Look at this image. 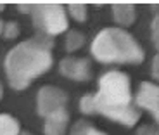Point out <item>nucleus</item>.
Masks as SVG:
<instances>
[{
	"label": "nucleus",
	"mask_w": 159,
	"mask_h": 135,
	"mask_svg": "<svg viewBox=\"0 0 159 135\" xmlns=\"http://www.w3.org/2000/svg\"><path fill=\"white\" fill-rule=\"evenodd\" d=\"M80 111L83 114H104L106 118L126 127L137 125L140 113L131 104V88L128 75L109 71L100 76L99 90L80 99Z\"/></svg>",
	"instance_id": "nucleus-1"
},
{
	"label": "nucleus",
	"mask_w": 159,
	"mask_h": 135,
	"mask_svg": "<svg viewBox=\"0 0 159 135\" xmlns=\"http://www.w3.org/2000/svg\"><path fill=\"white\" fill-rule=\"evenodd\" d=\"M52 66V38L38 35L16 45L5 57V73L9 83L16 90H23L35 78L43 75Z\"/></svg>",
	"instance_id": "nucleus-2"
},
{
	"label": "nucleus",
	"mask_w": 159,
	"mask_h": 135,
	"mask_svg": "<svg viewBox=\"0 0 159 135\" xmlns=\"http://www.w3.org/2000/svg\"><path fill=\"white\" fill-rule=\"evenodd\" d=\"M92 54L104 64H139L143 61V50L137 40L121 28H106L92 42Z\"/></svg>",
	"instance_id": "nucleus-3"
},
{
	"label": "nucleus",
	"mask_w": 159,
	"mask_h": 135,
	"mask_svg": "<svg viewBox=\"0 0 159 135\" xmlns=\"http://www.w3.org/2000/svg\"><path fill=\"white\" fill-rule=\"evenodd\" d=\"M30 14L33 16L36 30H40V35L54 36L68 30V16L62 5H30Z\"/></svg>",
	"instance_id": "nucleus-4"
},
{
	"label": "nucleus",
	"mask_w": 159,
	"mask_h": 135,
	"mask_svg": "<svg viewBox=\"0 0 159 135\" xmlns=\"http://www.w3.org/2000/svg\"><path fill=\"white\" fill-rule=\"evenodd\" d=\"M66 102H68V95H66L64 90H61L57 87H50V85L42 87L38 92V99H36L38 114L47 118L54 113L66 109Z\"/></svg>",
	"instance_id": "nucleus-5"
},
{
	"label": "nucleus",
	"mask_w": 159,
	"mask_h": 135,
	"mask_svg": "<svg viewBox=\"0 0 159 135\" xmlns=\"http://www.w3.org/2000/svg\"><path fill=\"white\" fill-rule=\"evenodd\" d=\"M59 71L62 76L75 81H87L92 76V66L88 59L78 57H64L59 64Z\"/></svg>",
	"instance_id": "nucleus-6"
},
{
	"label": "nucleus",
	"mask_w": 159,
	"mask_h": 135,
	"mask_svg": "<svg viewBox=\"0 0 159 135\" xmlns=\"http://www.w3.org/2000/svg\"><path fill=\"white\" fill-rule=\"evenodd\" d=\"M135 102L142 109H147V111L154 113L159 106V85H154L151 81H143L140 85L139 92H137Z\"/></svg>",
	"instance_id": "nucleus-7"
},
{
	"label": "nucleus",
	"mask_w": 159,
	"mask_h": 135,
	"mask_svg": "<svg viewBox=\"0 0 159 135\" xmlns=\"http://www.w3.org/2000/svg\"><path fill=\"white\" fill-rule=\"evenodd\" d=\"M68 123H69V114L66 109H62V111H57L45 118L43 132L45 135H64Z\"/></svg>",
	"instance_id": "nucleus-8"
},
{
	"label": "nucleus",
	"mask_w": 159,
	"mask_h": 135,
	"mask_svg": "<svg viewBox=\"0 0 159 135\" xmlns=\"http://www.w3.org/2000/svg\"><path fill=\"white\" fill-rule=\"evenodd\" d=\"M112 16L121 26H131L135 21V7L130 4H116L112 5Z\"/></svg>",
	"instance_id": "nucleus-9"
},
{
	"label": "nucleus",
	"mask_w": 159,
	"mask_h": 135,
	"mask_svg": "<svg viewBox=\"0 0 159 135\" xmlns=\"http://www.w3.org/2000/svg\"><path fill=\"white\" fill-rule=\"evenodd\" d=\"M19 123L11 114H0V135H19Z\"/></svg>",
	"instance_id": "nucleus-10"
},
{
	"label": "nucleus",
	"mask_w": 159,
	"mask_h": 135,
	"mask_svg": "<svg viewBox=\"0 0 159 135\" xmlns=\"http://www.w3.org/2000/svg\"><path fill=\"white\" fill-rule=\"evenodd\" d=\"M69 135H106V133L97 130L95 127H92L88 121H76V123L73 125Z\"/></svg>",
	"instance_id": "nucleus-11"
},
{
	"label": "nucleus",
	"mask_w": 159,
	"mask_h": 135,
	"mask_svg": "<svg viewBox=\"0 0 159 135\" xmlns=\"http://www.w3.org/2000/svg\"><path fill=\"white\" fill-rule=\"evenodd\" d=\"M83 44H85V36L80 31H76V30H71V31L68 33V36H66V50L68 52L78 50Z\"/></svg>",
	"instance_id": "nucleus-12"
},
{
	"label": "nucleus",
	"mask_w": 159,
	"mask_h": 135,
	"mask_svg": "<svg viewBox=\"0 0 159 135\" xmlns=\"http://www.w3.org/2000/svg\"><path fill=\"white\" fill-rule=\"evenodd\" d=\"M69 12H71V16L75 17L78 23H83L87 19V7L81 4H73L69 5Z\"/></svg>",
	"instance_id": "nucleus-13"
},
{
	"label": "nucleus",
	"mask_w": 159,
	"mask_h": 135,
	"mask_svg": "<svg viewBox=\"0 0 159 135\" xmlns=\"http://www.w3.org/2000/svg\"><path fill=\"white\" fill-rule=\"evenodd\" d=\"M4 36L5 38H16L17 35H19V26H17L14 21H9L7 24H4Z\"/></svg>",
	"instance_id": "nucleus-14"
},
{
	"label": "nucleus",
	"mask_w": 159,
	"mask_h": 135,
	"mask_svg": "<svg viewBox=\"0 0 159 135\" xmlns=\"http://www.w3.org/2000/svg\"><path fill=\"white\" fill-rule=\"evenodd\" d=\"M151 30H152V42H154V45H159V12L152 19Z\"/></svg>",
	"instance_id": "nucleus-15"
},
{
	"label": "nucleus",
	"mask_w": 159,
	"mask_h": 135,
	"mask_svg": "<svg viewBox=\"0 0 159 135\" xmlns=\"http://www.w3.org/2000/svg\"><path fill=\"white\" fill-rule=\"evenodd\" d=\"M156 49H157V52L152 59V76L156 80H159V45H156Z\"/></svg>",
	"instance_id": "nucleus-16"
},
{
	"label": "nucleus",
	"mask_w": 159,
	"mask_h": 135,
	"mask_svg": "<svg viewBox=\"0 0 159 135\" xmlns=\"http://www.w3.org/2000/svg\"><path fill=\"white\" fill-rule=\"evenodd\" d=\"M137 135H159V128L151 127V125H145V127H142L139 132H137Z\"/></svg>",
	"instance_id": "nucleus-17"
},
{
	"label": "nucleus",
	"mask_w": 159,
	"mask_h": 135,
	"mask_svg": "<svg viewBox=\"0 0 159 135\" xmlns=\"http://www.w3.org/2000/svg\"><path fill=\"white\" fill-rule=\"evenodd\" d=\"M152 114H154V119H156V123H159V106H157V109H156V111L152 113Z\"/></svg>",
	"instance_id": "nucleus-18"
},
{
	"label": "nucleus",
	"mask_w": 159,
	"mask_h": 135,
	"mask_svg": "<svg viewBox=\"0 0 159 135\" xmlns=\"http://www.w3.org/2000/svg\"><path fill=\"white\" fill-rule=\"evenodd\" d=\"M2 95H4V90H2V85H0V99H2Z\"/></svg>",
	"instance_id": "nucleus-19"
},
{
	"label": "nucleus",
	"mask_w": 159,
	"mask_h": 135,
	"mask_svg": "<svg viewBox=\"0 0 159 135\" xmlns=\"http://www.w3.org/2000/svg\"><path fill=\"white\" fill-rule=\"evenodd\" d=\"M2 30H4V23L0 21V33H2Z\"/></svg>",
	"instance_id": "nucleus-20"
},
{
	"label": "nucleus",
	"mask_w": 159,
	"mask_h": 135,
	"mask_svg": "<svg viewBox=\"0 0 159 135\" xmlns=\"http://www.w3.org/2000/svg\"><path fill=\"white\" fill-rule=\"evenodd\" d=\"M19 135H31V133H28V132H21Z\"/></svg>",
	"instance_id": "nucleus-21"
},
{
	"label": "nucleus",
	"mask_w": 159,
	"mask_h": 135,
	"mask_svg": "<svg viewBox=\"0 0 159 135\" xmlns=\"http://www.w3.org/2000/svg\"><path fill=\"white\" fill-rule=\"evenodd\" d=\"M0 11H4V5H2V4H0Z\"/></svg>",
	"instance_id": "nucleus-22"
}]
</instances>
